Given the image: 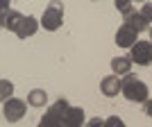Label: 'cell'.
Masks as SVG:
<instances>
[{
    "instance_id": "1",
    "label": "cell",
    "mask_w": 152,
    "mask_h": 127,
    "mask_svg": "<svg viewBox=\"0 0 152 127\" xmlns=\"http://www.w3.org/2000/svg\"><path fill=\"white\" fill-rule=\"evenodd\" d=\"M59 16H61V12H59L57 7H50V12H45V16H43V25L48 27V30H57L59 27Z\"/></svg>"
},
{
    "instance_id": "2",
    "label": "cell",
    "mask_w": 152,
    "mask_h": 127,
    "mask_svg": "<svg viewBox=\"0 0 152 127\" xmlns=\"http://www.w3.org/2000/svg\"><path fill=\"white\" fill-rule=\"evenodd\" d=\"M134 59L141 64H148L150 61V45L148 43H136L134 45Z\"/></svg>"
},
{
    "instance_id": "3",
    "label": "cell",
    "mask_w": 152,
    "mask_h": 127,
    "mask_svg": "<svg viewBox=\"0 0 152 127\" xmlns=\"http://www.w3.org/2000/svg\"><path fill=\"white\" fill-rule=\"evenodd\" d=\"M5 111H7V118H9V120H18L20 114H23V104H20V102H16V104H14V102H9Z\"/></svg>"
},
{
    "instance_id": "4",
    "label": "cell",
    "mask_w": 152,
    "mask_h": 127,
    "mask_svg": "<svg viewBox=\"0 0 152 127\" xmlns=\"http://www.w3.org/2000/svg\"><path fill=\"white\" fill-rule=\"evenodd\" d=\"M114 68H116V70H118V68L125 70V68H127V59H114Z\"/></svg>"
}]
</instances>
